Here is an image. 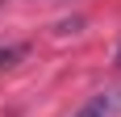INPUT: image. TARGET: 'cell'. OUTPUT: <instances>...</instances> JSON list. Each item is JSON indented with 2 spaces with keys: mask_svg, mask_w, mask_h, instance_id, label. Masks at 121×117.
I'll use <instances>...</instances> for the list:
<instances>
[{
  "mask_svg": "<svg viewBox=\"0 0 121 117\" xmlns=\"http://www.w3.org/2000/svg\"><path fill=\"white\" fill-rule=\"evenodd\" d=\"M17 58H25V46H9V50H0V67H13Z\"/></svg>",
  "mask_w": 121,
  "mask_h": 117,
  "instance_id": "cell-2",
  "label": "cell"
},
{
  "mask_svg": "<svg viewBox=\"0 0 121 117\" xmlns=\"http://www.w3.org/2000/svg\"><path fill=\"white\" fill-rule=\"evenodd\" d=\"M117 113H121V92H117V88H109V92L92 96L75 117H117Z\"/></svg>",
  "mask_w": 121,
  "mask_h": 117,
  "instance_id": "cell-1",
  "label": "cell"
},
{
  "mask_svg": "<svg viewBox=\"0 0 121 117\" xmlns=\"http://www.w3.org/2000/svg\"><path fill=\"white\" fill-rule=\"evenodd\" d=\"M117 63H121V46H117Z\"/></svg>",
  "mask_w": 121,
  "mask_h": 117,
  "instance_id": "cell-3",
  "label": "cell"
}]
</instances>
